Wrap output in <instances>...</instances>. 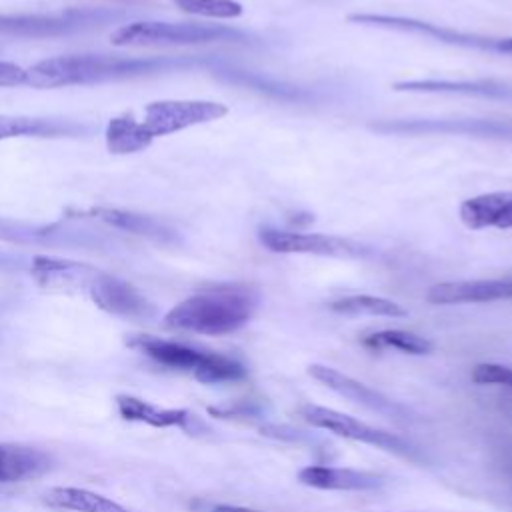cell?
<instances>
[{"label": "cell", "instance_id": "cell-30", "mask_svg": "<svg viewBox=\"0 0 512 512\" xmlns=\"http://www.w3.org/2000/svg\"><path fill=\"white\" fill-rule=\"evenodd\" d=\"M210 512H260L254 508H244V506H230V504H218Z\"/></svg>", "mask_w": 512, "mask_h": 512}, {"label": "cell", "instance_id": "cell-11", "mask_svg": "<svg viewBox=\"0 0 512 512\" xmlns=\"http://www.w3.org/2000/svg\"><path fill=\"white\" fill-rule=\"evenodd\" d=\"M114 18L110 10H68L62 14H0V34L18 38H48L98 26Z\"/></svg>", "mask_w": 512, "mask_h": 512}, {"label": "cell", "instance_id": "cell-27", "mask_svg": "<svg viewBox=\"0 0 512 512\" xmlns=\"http://www.w3.org/2000/svg\"><path fill=\"white\" fill-rule=\"evenodd\" d=\"M470 378L474 384H480V386L492 384V386L512 388V368L494 364V362H484V364L474 366Z\"/></svg>", "mask_w": 512, "mask_h": 512}, {"label": "cell", "instance_id": "cell-16", "mask_svg": "<svg viewBox=\"0 0 512 512\" xmlns=\"http://www.w3.org/2000/svg\"><path fill=\"white\" fill-rule=\"evenodd\" d=\"M396 92L416 94H460L488 100L512 102V84L500 80H446V78H416L392 84Z\"/></svg>", "mask_w": 512, "mask_h": 512}, {"label": "cell", "instance_id": "cell-4", "mask_svg": "<svg viewBox=\"0 0 512 512\" xmlns=\"http://www.w3.org/2000/svg\"><path fill=\"white\" fill-rule=\"evenodd\" d=\"M128 344L132 348H138L140 352H144L148 358H152L162 366L190 372L202 384L238 382V380H244L248 374L246 366L240 360L226 354L200 350L184 342L140 334V336H132Z\"/></svg>", "mask_w": 512, "mask_h": 512}, {"label": "cell", "instance_id": "cell-22", "mask_svg": "<svg viewBox=\"0 0 512 512\" xmlns=\"http://www.w3.org/2000/svg\"><path fill=\"white\" fill-rule=\"evenodd\" d=\"M44 502L56 510H70V512H132L126 506L96 494L84 488L72 486H54L44 492Z\"/></svg>", "mask_w": 512, "mask_h": 512}, {"label": "cell", "instance_id": "cell-2", "mask_svg": "<svg viewBox=\"0 0 512 512\" xmlns=\"http://www.w3.org/2000/svg\"><path fill=\"white\" fill-rule=\"evenodd\" d=\"M198 64L192 58H134L120 54H62L36 62L28 70L26 86L32 88H66L126 80L166 70H178Z\"/></svg>", "mask_w": 512, "mask_h": 512}, {"label": "cell", "instance_id": "cell-25", "mask_svg": "<svg viewBox=\"0 0 512 512\" xmlns=\"http://www.w3.org/2000/svg\"><path fill=\"white\" fill-rule=\"evenodd\" d=\"M362 344L372 350H398L402 354L424 356L434 350L432 340L408 330H380L362 338Z\"/></svg>", "mask_w": 512, "mask_h": 512}, {"label": "cell", "instance_id": "cell-10", "mask_svg": "<svg viewBox=\"0 0 512 512\" xmlns=\"http://www.w3.org/2000/svg\"><path fill=\"white\" fill-rule=\"evenodd\" d=\"M0 242L16 246H50V248H90L104 246L106 240L94 230L72 226L64 220L38 224L18 218L0 216Z\"/></svg>", "mask_w": 512, "mask_h": 512}, {"label": "cell", "instance_id": "cell-29", "mask_svg": "<svg viewBox=\"0 0 512 512\" xmlns=\"http://www.w3.org/2000/svg\"><path fill=\"white\" fill-rule=\"evenodd\" d=\"M26 262H30V260H26L22 254H12V252L0 250V270H20V268H24Z\"/></svg>", "mask_w": 512, "mask_h": 512}, {"label": "cell", "instance_id": "cell-20", "mask_svg": "<svg viewBox=\"0 0 512 512\" xmlns=\"http://www.w3.org/2000/svg\"><path fill=\"white\" fill-rule=\"evenodd\" d=\"M118 414L128 422H142L154 428H182L186 432L194 430L196 418L184 408H160L142 398L120 394L116 396Z\"/></svg>", "mask_w": 512, "mask_h": 512}, {"label": "cell", "instance_id": "cell-19", "mask_svg": "<svg viewBox=\"0 0 512 512\" xmlns=\"http://www.w3.org/2000/svg\"><path fill=\"white\" fill-rule=\"evenodd\" d=\"M460 220L470 230L512 228V192H486L460 204Z\"/></svg>", "mask_w": 512, "mask_h": 512}, {"label": "cell", "instance_id": "cell-8", "mask_svg": "<svg viewBox=\"0 0 512 512\" xmlns=\"http://www.w3.org/2000/svg\"><path fill=\"white\" fill-rule=\"evenodd\" d=\"M298 414L310 426L328 430L340 438L362 442V444H368V446H374V448H380L386 452H394L400 456L416 458V448L402 436L382 430V428H376L368 422H362L354 416L342 414L334 408H326V406H318V404H302L298 408Z\"/></svg>", "mask_w": 512, "mask_h": 512}, {"label": "cell", "instance_id": "cell-1", "mask_svg": "<svg viewBox=\"0 0 512 512\" xmlns=\"http://www.w3.org/2000/svg\"><path fill=\"white\" fill-rule=\"evenodd\" d=\"M30 276L46 292L84 296L100 310L132 320L154 316V304L128 280L92 264L36 254L30 258Z\"/></svg>", "mask_w": 512, "mask_h": 512}, {"label": "cell", "instance_id": "cell-24", "mask_svg": "<svg viewBox=\"0 0 512 512\" xmlns=\"http://www.w3.org/2000/svg\"><path fill=\"white\" fill-rule=\"evenodd\" d=\"M104 140H106L108 152H112V154H134V152H140L150 146L144 140V136L140 134L136 114L132 110L122 112L108 122Z\"/></svg>", "mask_w": 512, "mask_h": 512}, {"label": "cell", "instance_id": "cell-18", "mask_svg": "<svg viewBox=\"0 0 512 512\" xmlns=\"http://www.w3.org/2000/svg\"><path fill=\"white\" fill-rule=\"evenodd\" d=\"M90 128L76 120L28 116V114H0V140L10 138H74Z\"/></svg>", "mask_w": 512, "mask_h": 512}, {"label": "cell", "instance_id": "cell-5", "mask_svg": "<svg viewBox=\"0 0 512 512\" xmlns=\"http://www.w3.org/2000/svg\"><path fill=\"white\" fill-rule=\"evenodd\" d=\"M112 46L140 48V46H188L210 42H238L250 44L252 34L220 26L198 22H164V20H134L110 34Z\"/></svg>", "mask_w": 512, "mask_h": 512}, {"label": "cell", "instance_id": "cell-23", "mask_svg": "<svg viewBox=\"0 0 512 512\" xmlns=\"http://www.w3.org/2000/svg\"><path fill=\"white\" fill-rule=\"evenodd\" d=\"M328 308L342 316H382V318H406L408 310L382 296L372 294H350L328 302Z\"/></svg>", "mask_w": 512, "mask_h": 512}, {"label": "cell", "instance_id": "cell-31", "mask_svg": "<svg viewBox=\"0 0 512 512\" xmlns=\"http://www.w3.org/2000/svg\"><path fill=\"white\" fill-rule=\"evenodd\" d=\"M500 54H512V36L500 40Z\"/></svg>", "mask_w": 512, "mask_h": 512}, {"label": "cell", "instance_id": "cell-7", "mask_svg": "<svg viewBox=\"0 0 512 512\" xmlns=\"http://www.w3.org/2000/svg\"><path fill=\"white\" fill-rule=\"evenodd\" d=\"M226 114L228 106L214 100H154L144 106L136 122L144 140L152 144L160 136L214 122Z\"/></svg>", "mask_w": 512, "mask_h": 512}, {"label": "cell", "instance_id": "cell-13", "mask_svg": "<svg viewBox=\"0 0 512 512\" xmlns=\"http://www.w3.org/2000/svg\"><path fill=\"white\" fill-rule=\"evenodd\" d=\"M308 374L324 384L326 388L334 390L336 394L352 400L354 404H360L368 410H374V412H380L384 416H390V418H406V408L394 400H390L388 396H384L382 392L366 386L364 382L336 370V368H330V366H324V364H310L308 366Z\"/></svg>", "mask_w": 512, "mask_h": 512}, {"label": "cell", "instance_id": "cell-26", "mask_svg": "<svg viewBox=\"0 0 512 512\" xmlns=\"http://www.w3.org/2000/svg\"><path fill=\"white\" fill-rule=\"evenodd\" d=\"M176 8L186 14L202 16V18H218L232 20L242 16L244 6L236 0H172Z\"/></svg>", "mask_w": 512, "mask_h": 512}, {"label": "cell", "instance_id": "cell-21", "mask_svg": "<svg viewBox=\"0 0 512 512\" xmlns=\"http://www.w3.org/2000/svg\"><path fill=\"white\" fill-rule=\"evenodd\" d=\"M52 468V458L34 446L0 442V484L42 476Z\"/></svg>", "mask_w": 512, "mask_h": 512}, {"label": "cell", "instance_id": "cell-14", "mask_svg": "<svg viewBox=\"0 0 512 512\" xmlns=\"http://www.w3.org/2000/svg\"><path fill=\"white\" fill-rule=\"evenodd\" d=\"M426 300L438 306L512 300V276L438 282L428 288Z\"/></svg>", "mask_w": 512, "mask_h": 512}, {"label": "cell", "instance_id": "cell-17", "mask_svg": "<svg viewBox=\"0 0 512 512\" xmlns=\"http://www.w3.org/2000/svg\"><path fill=\"white\" fill-rule=\"evenodd\" d=\"M298 482L316 490H342V492H368L384 486V478L376 472L322 466V464L304 466L298 472Z\"/></svg>", "mask_w": 512, "mask_h": 512}, {"label": "cell", "instance_id": "cell-6", "mask_svg": "<svg viewBox=\"0 0 512 512\" xmlns=\"http://www.w3.org/2000/svg\"><path fill=\"white\" fill-rule=\"evenodd\" d=\"M378 134L398 136H472L512 142V118H394L370 122Z\"/></svg>", "mask_w": 512, "mask_h": 512}, {"label": "cell", "instance_id": "cell-9", "mask_svg": "<svg viewBox=\"0 0 512 512\" xmlns=\"http://www.w3.org/2000/svg\"><path fill=\"white\" fill-rule=\"evenodd\" d=\"M260 244L276 254H314L330 258H370L374 256L372 246L352 238L320 234V232H298L262 226L258 230Z\"/></svg>", "mask_w": 512, "mask_h": 512}, {"label": "cell", "instance_id": "cell-3", "mask_svg": "<svg viewBox=\"0 0 512 512\" xmlns=\"http://www.w3.org/2000/svg\"><path fill=\"white\" fill-rule=\"evenodd\" d=\"M256 308L258 292L250 286H214L172 306L164 316V326L204 336H224L246 326Z\"/></svg>", "mask_w": 512, "mask_h": 512}, {"label": "cell", "instance_id": "cell-28", "mask_svg": "<svg viewBox=\"0 0 512 512\" xmlns=\"http://www.w3.org/2000/svg\"><path fill=\"white\" fill-rule=\"evenodd\" d=\"M28 82V70L14 64L0 60V88H12V86H24Z\"/></svg>", "mask_w": 512, "mask_h": 512}, {"label": "cell", "instance_id": "cell-12", "mask_svg": "<svg viewBox=\"0 0 512 512\" xmlns=\"http://www.w3.org/2000/svg\"><path fill=\"white\" fill-rule=\"evenodd\" d=\"M346 20L352 22V24H362V26H372V28H384V30L428 36V38H434V40L450 44V46L476 48V50H486V52H500V40L502 38H490V36H482V34L460 32V30H452V28L432 24V22H424V20H418V18L356 12V14H348Z\"/></svg>", "mask_w": 512, "mask_h": 512}, {"label": "cell", "instance_id": "cell-15", "mask_svg": "<svg viewBox=\"0 0 512 512\" xmlns=\"http://www.w3.org/2000/svg\"><path fill=\"white\" fill-rule=\"evenodd\" d=\"M68 218H82V220H94L100 222L104 226H110L114 230H122V232H130L142 238H148L152 242L158 244H172L178 242V234L172 226H168L166 222L148 216V214H138L132 210H120V208H90L84 212H78L76 216H68Z\"/></svg>", "mask_w": 512, "mask_h": 512}]
</instances>
